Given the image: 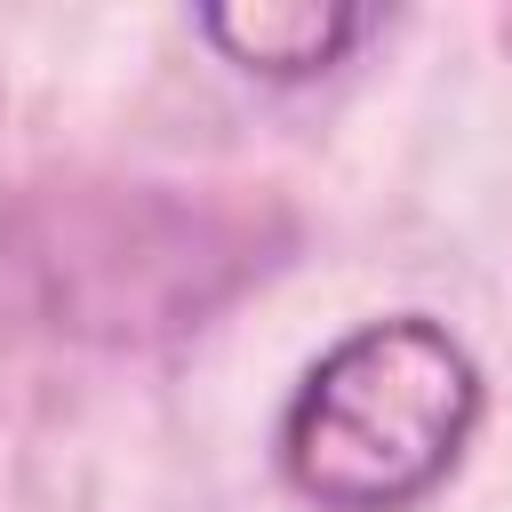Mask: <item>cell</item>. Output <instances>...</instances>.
Returning a JSON list of instances; mask_svg holds the SVG:
<instances>
[{"label": "cell", "mask_w": 512, "mask_h": 512, "mask_svg": "<svg viewBox=\"0 0 512 512\" xmlns=\"http://www.w3.org/2000/svg\"><path fill=\"white\" fill-rule=\"evenodd\" d=\"M248 272H264L256 216L168 184H64L0 216V304L56 336H176Z\"/></svg>", "instance_id": "1"}, {"label": "cell", "mask_w": 512, "mask_h": 512, "mask_svg": "<svg viewBox=\"0 0 512 512\" xmlns=\"http://www.w3.org/2000/svg\"><path fill=\"white\" fill-rule=\"evenodd\" d=\"M472 424V352L424 312L368 320L304 368L280 416V472L320 512H408L456 472Z\"/></svg>", "instance_id": "2"}, {"label": "cell", "mask_w": 512, "mask_h": 512, "mask_svg": "<svg viewBox=\"0 0 512 512\" xmlns=\"http://www.w3.org/2000/svg\"><path fill=\"white\" fill-rule=\"evenodd\" d=\"M200 32L264 80H312L328 72L360 32L368 8H336V0H256V8H200Z\"/></svg>", "instance_id": "3"}]
</instances>
